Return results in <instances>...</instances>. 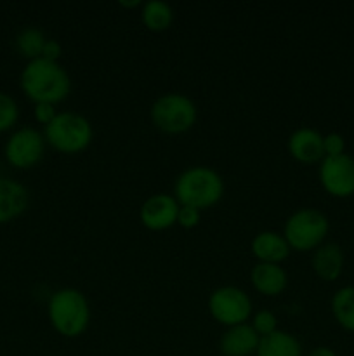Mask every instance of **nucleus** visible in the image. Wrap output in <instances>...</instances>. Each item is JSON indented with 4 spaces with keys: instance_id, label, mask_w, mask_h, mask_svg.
<instances>
[{
    "instance_id": "f257e3e1",
    "label": "nucleus",
    "mask_w": 354,
    "mask_h": 356,
    "mask_svg": "<svg viewBox=\"0 0 354 356\" xmlns=\"http://www.w3.org/2000/svg\"><path fill=\"white\" fill-rule=\"evenodd\" d=\"M21 87L31 101L56 104L69 92V75L58 61L31 59L21 73Z\"/></svg>"
},
{
    "instance_id": "f03ea898",
    "label": "nucleus",
    "mask_w": 354,
    "mask_h": 356,
    "mask_svg": "<svg viewBox=\"0 0 354 356\" xmlns=\"http://www.w3.org/2000/svg\"><path fill=\"white\" fill-rule=\"evenodd\" d=\"M224 193L222 177L210 167L196 165L186 169L176 181L174 195L180 205L189 207L207 209L217 204Z\"/></svg>"
},
{
    "instance_id": "7ed1b4c3",
    "label": "nucleus",
    "mask_w": 354,
    "mask_h": 356,
    "mask_svg": "<svg viewBox=\"0 0 354 356\" xmlns=\"http://www.w3.org/2000/svg\"><path fill=\"white\" fill-rule=\"evenodd\" d=\"M49 320L65 337H78L85 332L90 320L89 302L76 289H61L49 301Z\"/></svg>"
},
{
    "instance_id": "20e7f679",
    "label": "nucleus",
    "mask_w": 354,
    "mask_h": 356,
    "mask_svg": "<svg viewBox=\"0 0 354 356\" xmlns=\"http://www.w3.org/2000/svg\"><path fill=\"white\" fill-rule=\"evenodd\" d=\"M45 139L58 152L78 153L92 141V125L82 115L65 111L45 125Z\"/></svg>"
},
{
    "instance_id": "39448f33",
    "label": "nucleus",
    "mask_w": 354,
    "mask_h": 356,
    "mask_svg": "<svg viewBox=\"0 0 354 356\" xmlns=\"http://www.w3.org/2000/svg\"><path fill=\"white\" fill-rule=\"evenodd\" d=\"M328 219L316 209H298L285 222V240L290 249H318L328 233Z\"/></svg>"
},
{
    "instance_id": "423d86ee",
    "label": "nucleus",
    "mask_w": 354,
    "mask_h": 356,
    "mask_svg": "<svg viewBox=\"0 0 354 356\" xmlns=\"http://www.w3.org/2000/svg\"><path fill=\"white\" fill-rule=\"evenodd\" d=\"M196 106L184 94L170 92L160 96L151 106V120L167 134L189 131L196 122Z\"/></svg>"
},
{
    "instance_id": "0eeeda50",
    "label": "nucleus",
    "mask_w": 354,
    "mask_h": 356,
    "mask_svg": "<svg viewBox=\"0 0 354 356\" xmlns=\"http://www.w3.org/2000/svg\"><path fill=\"white\" fill-rule=\"evenodd\" d=\"M208 309L219 323L228 327L242 325L252 313L250 298L238 287H219L208 299Z\"/></svg>"
},
{
    "instance_id": "6e6552de",
    "label": "nucleus",
    "mask_w": 354,
    "mask_h": 356,
    "mask_svg": "<svg viewBox=\"0 0 354 356\" xmlns=\"http://www.w3.org/2000/svg\"><path fill=\"white\" fill-rule=\"evenodd\" d=\"M45 139L38 131L23 127L14 132L6 143V156L10 165L17 169H30L44 156Z\"/></svg>"
},
{
    "instance_id": "1a4fd4ad",
    "label": "nucleus",
    "mask_w": 354,
    "mask_h": 356,
    "mask_svg": "<svg viewBox=\"0 0 354 356\" xmlns=\"http://www.w3.org/2000/svg\"><path fill=\"white\" fill-rule=\"evenodd\" d=\"M319 181L330 195L339 198L354 193V159L353 156H325L319 167Z\"/></svg>"
},
{
    "instance_id": "9d476101",
    "label": "nucleus",
    "mask_w": 354,
    "mask_h": 356,
    "mask_svg": "<svg viewBox=\"0 0 354 356\" xmlns=\"http://www.w3.org/2000/svg\"><path fill=\"white\" fill-rule=\"evenodd\" d=\"M179 207V202L172 195H153L141 207L142 225L149 229H155V232L170 228V226H174L177 222Z\"/></svg>"
},
{
    "instance_id": "9b49d317",
    "label": "nucleus",
    "mask_w": 354,
    "mask_h": 356,
    "mask_svg": "<svg viewBox=\"0 0 354 356\" xmlns=\"http://www.w3.org/2000/svg\"><path fill=\"white\" fill-rule=\"evenodd\" d=\"M288 149L292 156L302 163H314L325 159L323 148V136L318 131L309 127L297 129L288 139Z\"/></svg>"
},
{
    "instance_id": "f8f14e48",
    "label": "nucleus",
    "mask_w": 354,
    "mask_h": 356,
    "mask_svg": "<svg viewBox=\"0 0 354 356\" xmlns=\"http://www.w3.org/2000/svg\"><path fill=\"white\" fill-rule=\"evenodd\" d=\"M260 336L253 330L252 325H242L229 327L221 337V353L224 356H248L255 353L257 346H259Z\"/></svg>"
},
{
    "instance_id": "ddd939ff",
    "label": "nucleus",
    "mask_w": 354,
    "mask_h": 356,
    "mask_svg": "<svg viewBox=\"0 0 354 356\" xmlns=\"http://www.w3.org/2000/svg\"><path fill=\"white\" fill-rule=\"evenodd\" d=\"M28 207V190L21 183L0 177V222L23 214Z\"/></svg>"
},
{
    "instance_id": "4468645a",
    "label": "nucleus",
    "mask_w": 354,
    "mask_h": 356,
    "mask_svg": "<svg viewBox=\"0 0 354 356\" xmlns=\"http://www.w3.org/2000/svg\"><path fill=\"white\" fill-rule=\"evenodd\" d=\"M252 252L259 259V263L278 264L285 261L290 254V245L283 235L274 232H262L253 236Z\"/></svg>"
},
{
    "instance_id": "2eb2a0df",
    "label": "nucleus",
    "mask_w": 354,
    "mask_h": 356,
    "mask_svg": "<svg viewBox=\"0 0 354 356\" xmlns=\"http://www.w3.org/2000/svg\"><path fill=\"white\" fill-rule=\"evenodd\" d=\"M252 284L260 294L264 296H278L285 291L288 284L287 273L280 264L273 263H259L253 266Z\"/></svg>"
},
{
    "instance_id": "dca6fc26",
    "label": "nucleus",
    "mask_w": 354,
    "mask_h": 356,
    "mask_svg": "<svg viewBox=\"0 0 354 356\" xmlns=\"http://www.w3.org/2000/svg\"><path fill=\"white\" fill-rule=\"evenodd\" d=\"M344 268V254L337 243H325L312 256V270L321 280L333 282L340 277Z\"/></svg>"
},
{
    "instance_id": "f3484780",
    "label": "nucleus",
    "mask_w": 354,
    "mask_h": 356,
    "mask_svg": "<svg viewBox=\"0 0 354 356\" xmlns=\"http://www.w3.org/2000/svg\"><path fill=\"white\" fill-rule=\"evenodd\" d=\"M257 356H302V346L297 337L283 330H274L269 336L260 337Z\"/></svg>"
},
{
    "instance_id": "a211bd4d",
    "label": "nucleus",
    "mask_w": 354,
    "mask_h": 356,
    "mask_svg": "<svg viewBox=\"0 0 354 356\" xmlns=\"http://www.w3.org/2000/svg\"><path fill=\"white\" fill-rule=\"evenodd\" d=\"M142 23L151 31H163L172 24V7L163 0H149L142 3Z\"/></svg>"
},
{
    "instance_id": "6ab92c4d",
    "label": "nucleus",
    "mask_w": 354,
    "mask_h": 356,
    "mask_svg": "<svg viewBox=\"0 0 354 356\" xmlns=\"http://www.w3.org/2000/svg\"><path fill=\"white\" fill-rule=\"evenodd\" d=\"M332 312L344 329L354 332V287H344L337 291L332 299Z\"/></svg>"
},
{
    "instance_id": "aec40b11",
    "label": "nucleus",
    "mask_w": 354,
    "mask_h": 356,
    "mask_svg": "<svg viewBox=\"0 0 354 356\" xmlns=\"http://www.w3.org/2000/svg\"><path fill=\"white\" fill-rule=\"evenodd\" d=\"M45 42H47V38H45L44 31L38 30V28L35 26H28L24 28V30H21L16 38L17 51H19L24 58H30V61L31 59L42 58V51H44Z\"/></svg>"
},
{
    "instance_id": "412c9836",
    "label": "nucleus",
    "mask_w": 354,
    "mask_h": 356,
    "mask_svg": "<svg viewBox=\"0 0 354 356\" xmlns=\"http://www.w3.org/2000/svg\"><path fill=\"white\" fill-rule=\"evenodd\" d=\"M17 104L9 94L0 92V132L7 131V129L12 127L17 120Z\"/></svg>"
},
{
    "instance_id": "4be33fe9",
    "label": "nucleus",
    "mask_w": 354,
    "mask_h": 356,
    "mask_svg": "<svg viewBox=\"0 0 354 356\" xmlns=\"http://www.w3.org/2000/svg\"><path fill=\"white\" fill-rule=\"evenodd\" d=\"M276 325H278V320L276 316H274V313L271 312H259L255 316H253L252 327L260 337L269 336V334H273L274 330H278Z\"/></svg>"
},
{
    "instance_id": "5701e85b",
    "label": "nucleus",
    "mask_w": 354,
    "mask_h": 356,
    "mask_svg": "<svg viewBox=\"0 0 354 356\" xmlns=\"http://www.w3.org/2000/svg\"><path fill=\"white\" fill-rule=\"evenodd\" d=\"M200 211L194 207H189V205H180L179 214H177V222H179L183 228L191 229L200 222Z\"/></svg>"
},
{
    "instance_id": "b1692460",
    "label": "nucleus",
    "mask_w": 354,
    "mask_h": 356,
    "mask_svg": "<svg viewBox=\"0 0 354 356\" xmlns=\"http://www.w3.org/2000/svg\"><path fill=\"white\" fill-rule=\"evenodd\" d=\"M323 148H325V156H339L344 153L346 143H344L342 136L332 132V134L323 138Z\"/></svg>"
},
{
    "instance_id": "393cba45",
    "label": "nucleus",
    "mask_w": 354,
    "mask_h": 356,
    "mask_svg": "<svg viewBox=\"0 0 354 356\" xmlns=\"http://www.w3.org/2000/svg\"><path fill=\"white\" fill-rule=\"evenodd\" d=\"M56 110L54 104L51 103H37L35 104V118H37L40 124L49 125L56 118Z\"/></svg>"
},
{
    "instance_id": "a878e982",
    "label": "nucleus",
    "mask_w": 354,
    "mask_h": 356,
    "mask_svg": "<svg viewBox=\"0 0 354 356\" xmlns=\"http://www.w3.org/2000/svg\"><path fill=\"white\" fill-rule=\"evenodd\" d=\"M61 52V44L58 40H47L44 45V51H42V58L49 59V61H58Z\"/></svg>"
},
{
    "instance_id": "bb28decb",
    "label": "nucleus",
    "mask_w": 354,
    "mask_h": 356,
    "mask_svg": "<svg viewBox=\"0 0 354 356\" xmlns=\"http://www.w3.org/2000/svg\"><path fill=\"white\" fill-rule=\"evenodd\" d=\"M309 356H337V355L333 353L330 348L321 346V348H316V350H312L311 353H309Z\"/></svg>"
},
{
    "instance_id": "cd10ccee",
    "label": "nucleus",
    "mask_w": 354,
    "mask_h": 356,
    "mask_svg": "<svg viewBox=\"0 0 354 356\" xmlns=\"http://www.w3.org/2000/svg\"><path fill=\"white\" fill-rule=\"evenodd\" d=\"M120 6H124V7H137V6H141V2H139V0H120Z\"/></svg>"
}]
</instances>
